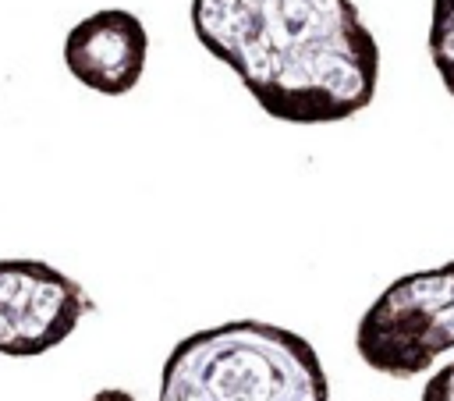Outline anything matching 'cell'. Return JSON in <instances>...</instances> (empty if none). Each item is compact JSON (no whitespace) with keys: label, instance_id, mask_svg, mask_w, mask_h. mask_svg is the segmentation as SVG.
<instances>
[{"label":"cell","instance_id":"6da1fadb","mask_svg":"<svg viewBox=\"0 0 454 401\" xmlns=\"http://www.w3.org/2000/svg\"><path fill=\"white\" fill-rule=\"evenodd\" d=\"M192 32L287 124L348 121L380 85V43L355 0H192Z\"/></svg>","mask_w":454,"mask_h":401},{"label":"cell","instance_id":"7a4b0ae2","mask_svg":"<svg viewBox=\"0 0 454 401\" xmlns=\"http://www.w3.org/2000/svg\"><path fill=\"white\" fill-rule=\"evenodd\" d=\"M160 401H330V380L301 334L231 319L170 348Z\"/></svg>","mask_w":454,"mask_h":401},{"label":"cell","instance_id":"3957f363","mask_svg":"<svg viewBox=\"0 0 454 401\" xmlns=\"http://www.w3.org/2000/svg\"><path fill=\"white\" fill-rule=\"evenodd\" d=\"M355 351L390 380H411L454 351V259L390 280L362 312Z\"/></svg>","mask_w":454,"mask_h":401},{"label":"cell","instance_id":"277c9868","mask_svg":"<svg viewBox=\"0 0 454 401\" xmlns=\"http://www.w3.org/2000/svg\"><path fill=\"white\" fill-rule=\"evenodd\" d=\"M92 312L85 287L43 259H0V355H46Z\"/></svg>","mask_w":454,"mask_h":401},{"label":"cell","instance_id":"5b68a950","mask_svg":"<svg viewBox=\"0 0 454 401\" xmlns=\"http://www.w3.org/2000/svg\"><path fill=\"white\" fill-rule=\"evenodd\" d=\"M149 57V32L138 14L103 7L82 18L64 39V67L74 82L99 96H124L142 82Z\"/></svg>","mask_w":454,"mask_h":401},{"label":"cell","instance_id":"8992f818","mask_svg":"<svg viewBox=\"0 0 454 401\" xmlns=\"http://www.w3.org/2000/svg\"><path fill=\"white\" fill-rule=\"evenodd\" d=\"M426 43H429V60L454 99V0H433Z\"/></svg>","mask_w":454,"mask_h":401},{"label":"cell","instance_id":"52a82bcc","mask_svg":"<svg viewBox=\"0 0 454 401\" xmlns=\"http://www.w3.org/2000/svg\"><path fill=\"white\" fill-rule=\"evenodd\" d=\"M419 401H454V362L440 366V369L426 380V387H422V397H419Z\"/></svg>","mask_w":454,"mask_h":401},{"label":"cell","instance_id":"ba28073f","mask_svg":"<svg viewBox=\"0 0 454 401\" xmlns=\"http://www.w3.org/2000/svg\"><path fill=\"white\" fill-rule=\"evenodd\" d=\"M89 401H135L128 390H96Z\"/></svg>","mask_w":454,"mask_h":401}]
</instances>
